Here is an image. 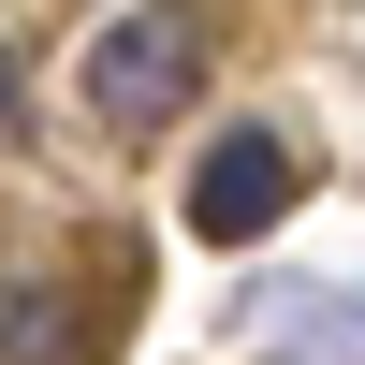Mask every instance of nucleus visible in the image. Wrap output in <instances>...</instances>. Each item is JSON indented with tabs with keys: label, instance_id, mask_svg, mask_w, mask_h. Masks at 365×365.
<instances>
[{
	"label": "nucleus",
	"instance_id": "nucleus-1",
	"mask_svg": "<svg viewBox=\"0 0 365 365\" xmlns=\"http://www.w3.org/2000/svg\"><path fill=\"white\" fill-rule=\"evenodd\" d=\"M205 0H132V15H103L88 29V58H73V103L103 117V132H161V117H190V88H205Z\"/></svg>",
	"mask_w": 365,
	"mask_h": 365
},
{
	"label": "nucleus",
	"instance_id": "nucleus-2",
	"mask_svg": "<svg viewBox=\"0 0 365 365\" xmlns=\"http://www.w3.org/2000/svg\"><path fill=\"white\" fill-rule=\"evenodd\" d=\"M292 220V146L278 132H220L190 161V234L205 249H249V234H278Z\"/></svg>",
	"mask_w": 365,
	"mask_h": 365
},
{
	"label": "nucleus",
	"instance_id": "nucleus-3",
	"mask_svg": "<svg viewBox=\"0 0 365 365\" xmlns=\"http://www.w3.org/2000/svg\"><path fill=\"white\" fill-rule=\"evenodd\" d=\"M0 365H88V307L58 278H15L0 292Z\"/></svg>",
	"mask_w": 365,
	"mask_h": 365
},
{
	"label": "nucleus",
	"instance_id": "nucleus-4",
	"mask_svg": "<svg viewBox=\"0 0 365 365\" xmlns=\"http://www.w3.org/2000/svg\"><path fill=\"white\" fill-rule=\"evenodd\" d=\"M0 117H15V73H0Z\"/></svg>",
	"mask_w": 365,
	"mask_h": 365
}]
</instances>
